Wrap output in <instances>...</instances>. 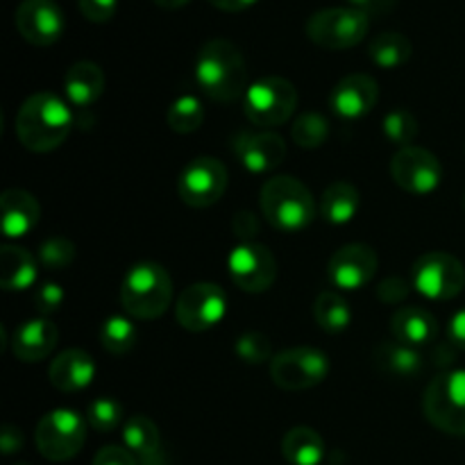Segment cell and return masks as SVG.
I'll use <instances>...</instances> for the list:
<instances>
[{
  "label": "cell",
  "mask_w": 465,
  "mask_h": 465,
  "mask_svg": "<svg viewBox=\"0 0 465 465\" xmlns=\"http://www.w3.org/2000/svg\"><path fill=\"white\" fill-rule=\"evenodd\" d=\"M450 341H452L457 348L465 350V309L457 312L450 321Z\"/></svg>",
  "instance_id": "44"
},
{
  "label": "cell",
  "mask_w": 465,
  "mask_h": 465,
  "mask_svg": "<svg viewBox=\"0 0 465 465\" xmlns=\"http://www.w3.org/2000/svg\"><path fill=\"white\" fill-rule=\"evenodd\" d=\"M380 84L366 73L345 75L330 94V107L343 121H359L375 109Z\"/></svg>",
  "instance_id": "18"
},
{
  "label": "cell",
  "mask_w": 465,
  "mask_h": 465,
  "mask_svg": "<svg viewBox=\"0 0 465 465\" xmlns=\"http://www.w3.org/2000/svg\"><path fill=\"white\" fill-rule=\"evenodd\" d=\"M372 64L380 68H398L411 59L413 45L402 32H381L368 45Z\"/></svg>",
  "instance_id": "29"
},
{
  "label": "cell",
  "mask_w": 465,
  "mask_h": 465,
  "mask_svg": "<svg viewBox=\"0 0 465 465\" xmlns=\"http://www.w3.org/2000/svg\"><path fill=\"white\" fill-rule=\"evenodd\" d=\"M123 420V407L114 398H98L86 407V422L98 434L114 431Z\"/></svg>",
  "instance_id": "36"
},
{
  "label": "cell",
  "mask_w": 465,
  "mask_h": 465,
  "mask_svg": "<svg viewBox=\"0 0 465 465\" xmlns=\"http://www.w3.org/2000/svg\"><path fill=\"white\" fill-rule=\"evenodd\" d=\"M227 295L225 291L212 282H198L182 291L175 304V321L182 330L209 331L225 318Z\"/></svg>",
  "instance_id": "11"
},
{
  "label": "cell",
  "mask_w": 465,
  "mask_h": 465,
  "mask_svg": "<svg viewBox=\"0 0 465 465\" xmlns=\"http://www.w3.org/2000/svg\"><path fill=\"white\" fill-rule=\"evenodd\" d=\"M0 448H3V454H14L23 448V434L21 430L12 425L3 427V434H0Z\"/></svg>",
  "instance_id": "43"
},
{
  "label": "cell",
  "mask_w": 465,
  "mask_h": 465,
  "mask_svg": "<svg viewBox=\"0 0 465 465\" xmlns=\"http://www.w3.org/2000/svg\"><path fill=\"white\" fill-rule=\"evenodd\" d=\"M381 130L391 143H395L398 148H407L418 136V118L409 109H393L384 116Z\"/></svg>",
  "instance_id": "34"
},
{
  "label": "cell",
  "mask_w": 465,
  "mask_h": 465,
  "mask_svg": "<svg viewBox=\"0 0 465 465\" xmlns=\"http://www.w3.org/2000/svg\"><path fill=\"white\" fill-rule=\"evenodd\" d=\"M227 271L232 282L245 293H266L277 280L275 257L257 241L236 245L227 259Z\"/></svg>",
  "instance_id": "14"
},
{
  "label": "cell",
  "mask_w": 465,
  "mask_h": 465,
  "mask_svg": "<svg viewBox=\"0 0 465 465\" xmlns=\"http://www.w3.org/2000/svg\"><path fill=\"white\" fill-rule=\"evenodd\" d=\"M232 227H234V234L239 236V239L243 241V243L252 241V236L259 232L257 218H254L250 212L236 213V218H234V223H232Z\"/></svg>",
  "instance_id": "42"
},
{
  "label": "cell",
  "mask_w": 465,
  "mask_h": 465,
  "mask_svg": "<svg viewBox=\"0 0 465 465\" xmlns=\"http://www.w3.org/2000/svg\"><path fill=\"white\" fill-rule=\"evenodd\" d=\"M173 302V280L163 266L141 262L127 271L121 284V304L136 321H157Z\"/></svg>",
  "instance_id": "4"
},
{
  "label": "cell",
  "mask_w": 465,
  "mask_h": 465,
  "mask_svg": "<svg viewBox=\"0 0 465 465\" xmlns=\"http://www.w3.org/2000/svg\"><path fill=\"white\" fill-rule=\"evenodd\" d=\"M86 427H89V422L77 411L54 409V411L45 413L39 420V425H36V450L48 461H68V459L77 457L80 450L84 448Z\"/></svg>",
  "instance_id": "7"
},
{
  "label": "cell",
  "mask_w": 465,
  "mask_h": 465,
  "mask_svg": "<svg viewBox=\"0 0 465 465\" xmlns=\"http://www.w3.org/2000/svg\"><path fill=\"white\" fill-rule=\"evenodd\" d=\"M139 331L136 325L125 316H109L100 330V343L114 357H125L136 348Z\"/></svg>",
  "instance_id": "31"
},
{
  "label": "cell",
  "mask_w": 465,
  "mask_h": 465,
  "mask_svg": "<svg viewBox=\"0 0 465 465\" xmlns=\"http://www.w3.org/2000/svg\"><path fill=\"white\" fill-rule=\"evenodd\" d=\"M291 139L298 148L302 150H316L330 139V123L325 116L316 112H307L302 116L295 118L291 125Z\"/></svg>",
  "instance_id": "33"
},
{
  "label": "cell",
  "mask_w": 465,
  "mask_h": 465,
  "mask_svg": "<svg viewBox=\"0 0 465 465\" xmlns=\"http://www.w3.org/2000/svg\"><path fill=\"white\" fill-rule=\"evenodd\" d=\"M375 361L377 366L391 377H400V380H411V377L420 375L425 359L416 348L398 343V341H389L375 348Z\"/></svg>",
  "instance_id": "28"
},
{
  "label": "cell",
  "mask_w": 465,
  "mask_h": 465,
  "mask_svg": "<svg viewBox=\"0 0 465 465\" xmlns=\"http://www.w3.org/2000/svg\"><path fill=\"white\" fill-rule=\"evenodd\" d=\"M195 80L207 98L234 103L248 91V66L243 53L227 39H212L195 59Z\"/></svg>",
  "instance_id": "2"
},
{
  "label": "cell",
  "mask_w": 465,
  "mask_h": 465,
  "mask_svg": "<svg viewBox=\"0 0 465 465\" xmlns=\"http://www.w3.org/2000/svg\"><path fill=\"white\" fill-rule=\"evenodd\" d=\"M64 91L68 103L75 104L77 109L91 107L104 91L103 68L94 62L73 64L64 77Z\"/></svg>",
  "instance_id": "23"
},
{
  "label": "cell",
  "mask_w": 465,
  "mask_h": 465,
  "mask_svg": "<svg viewBox=\"0 0 465 465\" xmlns=\"http://www.w3.org/2000/svg\"><path fill=\"white\" fill-rule=\"evenodd\" d=\"M234 352L239 354L241 361L250 363V366H262V363L272 361V345L271 339L262 331H245L236 339Z\"/></svg>",
  "instance_id": "35"
},
{
  "label": "cell",
  "mask_w": 465,
  "mask_h": 465,
  "mask_svg": "<svg viewBox=\"0 0 465 465\" xmlns=\"http://www.w3.org/2000/svg\"><path fill=\"white\" fill-rule=\"evenodd\" d=\"M295 107H298V89L293 82L280 75L259 77L243 95L245 118L262 130L284 125L293 116Z\"/></svg>",
  "instance_id": "5"
},
{
  "label": "cell",
  "mask_w": 465,
  "mask_h": 465,
  "mask_svg": "<svg viewBox=\"0 0 465 465\" xmlns=\"http://www.w3.org/2000/svg\"><path fill=\"white\" fill-rule=\"evenodd\" d=\"M391 334L398 343L409 348L434 343L439 336V322L427 309L422 307H402L391 318Z\"/></svg>",
  "instance_id": "22"
},
{
  "label": "cell",
  "mask_w": 465,
  "mask_h": 465,
  "mask_svg": "<svg viewBox=\"0 0 465 465\" xmlns=\"http://www.w3.org/2000/svg\"><path fill=\"white\" fill-rule=\"evenodd\" d=\"M18 141L30 153H53L73 130L71 107L59 95L39 91L21 104L14 123Z\"/></svg>",
  "instance_id": "1"
},
{
  "label": "cell",
  "mask_w": 465,
  "mask_h": 465,
  "mask_svg": "<svg viewBox=\"0 0 465 465\" xmlns=\"http://www.w3.org/2000/svg\"><path fill=\"white\" fill-rule=\"evenodd\" d=\"M204 121V109L195 95H180L166 112V123L177 134H193Z\"/></svg>",
  "instance_id": "32"
},
{
  "label": "cell",
  "mask_w": 465,
  "mask_h": 465,
  "mask_svg": "<svg viewBox=\"0 0 465 465\" xmlns=\"http://www.w3.org/2000/svg\"><path fill=\"white\" fill-rule=\"evenodd\" d=\"M425 418L450 436H465V371H448L430 381L422 395Z\"/></svg>",
  "instance_id": "6"
},
{
  "label": "cell",
  "mask_w": 465,
  "mask_h": 465,
  "mask_svg": "<svg viewBox=\"0 0 465 465\" xmlns=\"http://www.w3.org/2000/svg\"><path fill=\"white\" fill-rule=\"evenodd\" d=\"M94 465H139L134 454L121 445H107L95 454Z\"/></svg>",
  "instance_id": "41"
},
{
  "label": "cell",
  "mask_w": 465,
  "mask_h": 465,
  "mask_svg": "<svg viewBox=\"0 0 465 465\" xmlns=\"http://www.w3.org/2000/svg\"><path fill=\"white\" fill-rule=\"evenodd\" d=\"M259 204L266 221L284 234L304 232L316 221V200L307 184L291 175H277L263 184Z\"/></svg>",
  "instance_id": "3"
},
{
  "label": "cell",
  "mask_w": 465,
  "mask_h": 465,
  "mask_svg": "<svg viewBox=\"0 0 465 465\" xmlns=\"http://www.w3.org/2000/svg\"><path fill=\"white\" fill-rule=\"evenodd\" d=\"M39 262L48 271H64L75 262V243L66 236H50L41 243Z\"/></svg>",
  "instance_id": "37"
},
{
  "label": "cell",
  "mask_w": 465,
  "mask_h": 465,
  "mask_svg": "<svg viewBox=\"0 0 465 465\" xmlns=\"http://www.w3.org/2000/svg\"><path fill=\"white\" fill-rule=\"evenodd\" d=\"M41 207L32 193L7 189L0 195V230L7 239H23L39 225Z\"/></svg>",
  "instance_id": "19"
},
{
  "label": "cell",
  "mask_w": 465,
  "mask_h": 465,
  "mask_svg": "<svg viewBox=\"0 0 465 465\" xmlns=\"http://www.w3.org/2000/svg\"><path fill=\"white\" fill-rule=\"evenodd\" d=\"M411 286L413 284H409L402 277H386L380 284V289H377V298L386 304H400L409 298Z\"/></svg>",
  "instance_id": "40"
},
{
  "label": "cell",
  "mask_w": 465,
  "mask_h": 465,
  "mask_svg": "<svg viewBox=\"0 0 465 465\" xmlns=\"http://www.w3.org/2000/svg\"><path fill=\"white\" fill-rule=\"evenodd\" d=\"M350 5H352V7H357V9H363V12H366V9H371L372 5L377 3V0H348Z\"/></svg>",
  "instance_id": "47"
},
{
  "label": "cell",
  "mask_w": 465,
  "mask_h": 465,
  "mask_svg": "<svg viewBox=\"0 0 465 465\" xmlns=\"http://www.w3.org/2000/svg\"><path fill=\"white\" fill-rule=\"evenodd\" d=\"M325 452V440L312 427H293L282 440V454L291 465H321Z\"/></svg>",
  "instance_id": "27"
},
{
  "label": "cell",
  "mask_w": 465,
  "mask_h": 465,
  "mask_svg": "<svg viewBox=\"0 0 465 465\" xmlns=\"http://www.w3.org/2000/svg\"><path fill=\"white\" fill-rule=\"evenodd\" d=\"M232 153L248 173L266 175L284 162L286 141L271 130L239 132L232 139Z\"/></svg>",
  "instance_id": "17"
},
{
  "label": "cell",
  "mask_w": 465,
  "mask_h": 465,
  "mask_svg": "<svg viewBox=\"0 0 465 465\" xmlns=\"http://www.w3.org/2000/svg\"><path fill=\"white\" fill-rule=\"evenodd\" d=\"M361 209V195H359L357 186L350 184V182L339 180L331 182L325 191H322L321 198V216L325 218L331 225H345V223L354 221V216Z\"/></svg>",
  "instance_id": "26"
},
{
  "label": "cell",
  "mask_w": 465,
  "mask_h": 465,
  "mask_svg": "<svg viewBox=\"0 0 465 465\" xmlns=\"http://www.w3.org/2000/svg\"><path fill=\"white\" fill-rule=\"evenodd\" d=\"M16 30L27 44L53 45L62 39L64 35V12L54 0H23L14 14Z\"/></svg>",
  "instance_id": "15"
},
{
  "label": "cell",
  "mask_w": 465,
  "mask_h": 465,
  "mask_svg": "<svg viewBox=\"0 0 465 465\" xmlns=\"http://www.w3.org/2000/svg\"><path fill=\"white\" fill-rule=\"evenodd\" d=\"M59 341V331L48 318H32L18 325L12 336V354L18 361L35 363L48 357Z\"/></svg>",
  "instance_id": "20"
},
{
  "label": "cell",
  "mask_w": 465,
  "mask_h": 465,
  "mask_svg": "<svg viewBox=\"0 0 465 465\" xmlns=\"http://www.w3.org/2000/svg\"><path fill=\"white\" fill-rule=\"evenodd\" d=\"M463 207H465V198H463Z\"/></svg>",
  "instance_id": "48"
},
{
  "label": "cell",
  "mask_w": 465,
  "mask_h": 465,
  "mask_svg": "<svg viewBox=\"0 0 465 465\" xmlns=\"http://www.w3.org/2000/svg\"><path fill=\"white\" fill-rule=\"evenodd\" d=\"M380 259L366 243H348L331 254L327 263V280L334 289L359 291L377 275Z\"/></svg>",
  "instance_id": "16"
},
{
  "label": "cell",
  "mask_w": 465,
  "mask_h": 465,
  "mask_svg": "<svg viewBox=\"0 0 465 465\" xmlns=\"http://www.w3.org/2000/svg\"><path fill=\"white\" fill-rule=\"evenodd\" d=\"M95 377V363L91 354L84 350H64L62 354L50 361L48 380L62 393H75V391L86 389Z\"/></svg>",
  "instance_id": "21"
},
{
  "label": "cell",
  "mask_w": 465,
  "mask_h": 465,
  "mask_svg": "<svg viewBox=\"0 0 465 465\" xmlns=\"http://www.w3.org/2000/svg\"><path fill=\"white\" fill-rule=\"evenodd\" d=\"M313 318L322 331L339 334L350 327L352 312H350V304L345 302L343 295H339L336 291H322L313 302Z\"/></svg>",
  "instance_id": "30"
},
{
  "label": "cell",
  "mask_w": 465,
  "mask_h": 465,
  "mask_svg": "<svg viewBox=\"0 0 465 465\" xmlns=\"http://www.w3.org/2000/svg\"><path fill=\"white\" fill-rule=\"evenodd\" d=\"M64 304V289L59 284H48L41 286L35 295V307L41 316H50V313L59 312V307Z\"/></svg>",
  "instance_id": "38"
},
{
  "label": "cell",
  "mask_w": 465,
  "mask_h": 465,
  "mask_svg": "<svg viewBox=\"0 0 465 465\" xmlns=\"http://www.w3.org/2000/svg\"><path fill=\"white\" fill-rule=\"evenodd\" d=\"M80 12L91 23L112 21L118 9V0H77Z\"/></svg>",
  "instance_id": "39"
},
{
  "label": "cell",
  "mask_w": 465,
  "mask_h": 465,
  "mask_svg": "<svg viewBox=\"0 0 465 465\" xmlns=\"http://www.w3.org/2000/svg\"><path fill=\"white\" fill-rule=\"evenodd\" d=\"M227 175L225 163L213 157H198L184 166L177 180V193L191 209H209L225 195Z\"/></svg>",
  "instance_id": "12"
},
{
  "label": "cell",
  "mask_w": 465,
  "mask_h": 465,
  "mask_svg": "<svg viewBox=\"0 0 465 465\" xmlns=\"http://www.w3.org/2000/svg\"><path fill=\"white\" fill-rule=\"evenodd\" d=\"M123 443L141 465H154L162 459V436L148 416H132L123 427Z\"/></svg>",
  "instance_id": "25"
},
{
  "label": "cell",
  "mask_w": 465,
  "mask_h": 465,
  "mask_svg": "<svg viewBox=\"0 0 465 465\" xmlns=\"http://www.w3.org/2000/svg\"><path fill=\"white\" fill-rule=\"evenodd\" d=\"M371 27V18L357 7L321 9L307 21V36L325 50H345L361 44Z\"/></svg>",
  "instance_id": "8"
},
{
  "label": "cell",
  "mask_w": 465,
  "mask_h": 465,
  "mask_svg": "<svg viewBox=\"0 0 465 465\" xmlns=\"http://www.w3.org/2000/svg\"><path fill=\"white\" fill-rule=\"evenodd\" d=\"M191 0H154V5H157V7H162V9H182V7H186V5H189Z\"/></svg>",
  "instance_id": "46"
},
{
  "label": "cell",
  "mask_w": 465,
  "mask_h": 465,
  "mask_svg": "<svg viewBox=\"0 0 465 465\" xmlns=\"http://www.w3.org/2000/svg\"><path fill=\"white\" fill-rule=\"evenodd\" d=\"M257 3L259 0H209V5H213L221 12H243Z\"/></svg>",
  "instance_id": "45"
},
{
  "label": "cell",
  "mask_w": 465,
  "mask_h": 465,
  "mask_svg": "<svg viewBox=\"0 0 465 465\" xmlns=\"http://www.w3.org/2000/svg\"><path fill=\"white\" fill-rule=\"evenodd\" d=\"M330 375V357L316 348L284 350L271 361V380L282 391H307L322 384Z\"/></svg>",
  "instance_id": "9"
},
{
  "label": "cell",
  "mask_w": 465,
  "mask_h": 465,
  "mask_svg": "<svg viewBox=\"0 0 465 465\" xmlns=\"http://www.w3.org/2000/svg\"><path fill=\"white\" fill-rule=\"evenodd\" d=\"M391 175L395 184L411 195L434 193L443 180V166L439 157L420 145L400 148L391 159Z\"/></svg>",
  "instance_id": "13"
},
{
  "label": "cell",
  "mask_w": 465,
  "mask_h": 465,
  "mask_svg": "<svg viewBox=\"0 0 465 465\" xmlns=\"http://www.w3.org/2000/svg\"><path fill=\"white\" fill-rule=\"evenodd\" d=\"M413 289L427 300H452L465 286V266L450 252H425L413 263Z\"/></svg>",
  "instance_id": "10"
},
{
  "label": "cell",
  "mask_w": 465,
  "mask_h": 465,
  "mask_svg": "<svg viewBox=\"0 0 465 465\" xmlns=\"http://www.w3.org/2000/svg\"><path fill=\"white\" fill-rule=\"evenodd\" d=\"M36 259L21 245H3L0 248V286L3 291H27L35 286Z\"/></svg>",
  "instance_id": "24"
}]
</instances>
